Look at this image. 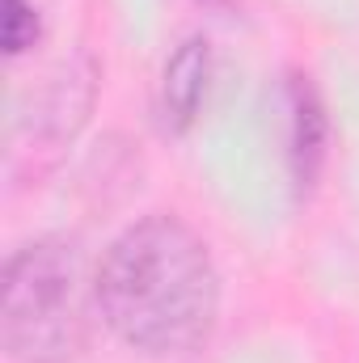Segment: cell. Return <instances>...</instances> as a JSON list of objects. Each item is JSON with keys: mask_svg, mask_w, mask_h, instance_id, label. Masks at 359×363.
<instances>
[{"mask_svg": "<svg viewBox=\"0 0 359 363\" xmlns=\"http://www.w3.org/2000/svg\"><path fill=\"white\" fill-rule=\"evenodd\" d=\"M97 308L136 351L182 355L203 347L220 308L207 245L178 216L131 224L97 262Z\"/></svg>", "mask_w": 359, "mask_h": 363, "instance_id": "cell-1", "label": "cell"}, {"mask_svg": "<svg viewBox=\"0 0 359 363\" xmlns=\"http://www.w3.org/2000/svg\"><path fill=\"white\" fill-rule=\"evenodd\" d=\"M97 271L72 237L17 250L0 287V342L17 363H68L89 342Z\"/></svg>", "mask_w": 359, "mask_h": 363, "instance_id": "cell-2", "label": "cell"}, {"mask_svg": "<svg viewBox=\"0 0 359 363\" xmlns=\"http://www.w3.org/2000/svg\"><path fill=\"white\" fill-rule=\"evenodd\" d=\"M207 43L190 38L182 43L178 55L165 64V85H161V106H165V123L174 131H186L190 118L199 114V101L207 89Z\"/></svg>", "mask_w": 359, "mask_h": 363, "instance_id": "cell-3", "label": "cell"}, {"mask_svg": "<svg viewBox=\"0 0 359 363\" xmlns=\"http://www.w3.org/2000/svg\"><path fill=\"white\" fill-rule=\"evenodd\" d=\"M321 152H326V114H321V101L309 81H296L292 85V174L300 186L317 178V165H321Z\"/></svg>", "mask_w": 359, "mask_h": 363, "instance_id": "cell-4", "label": "cell"}, {"mask_svg": "<svg viewBox=\"0 0 359 363\" xmlns=\"http://www.w3.org/2000/svg\"><path fill=\"white\" fill-rule=\"evenodd\" d=\"M38 38V13L30 0H9V13H4V51L9 55H21L30 51Z\"/></svg>", "mask_w": 359, "mask_h": 363, "instance_id": "cell-5", "label": "cell"}]
</instances>
